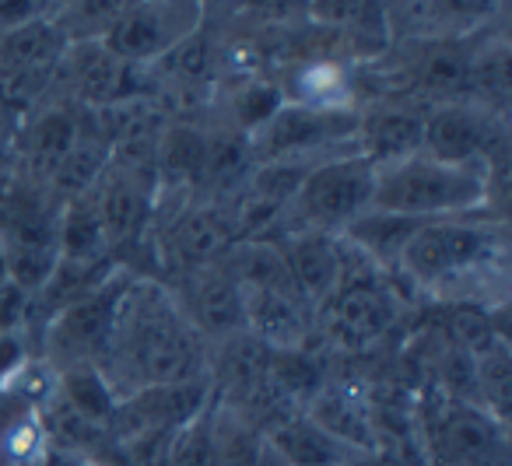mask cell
Here are the masks:
<instances>
[{
	"label": "cell",
	"mask_w": 512,
	"mask_h": 466,
	"mask_svg": "<svg viewBox=\"0 0 512 466\" xmlns=\"http://www.w3.org/2000/svg\"><path fill=\"white\" fill-rule=\"evenodd\" d=\"M207 351L211 347L179 312L172 291L151 274H130L99 372L123 400L137 389L204 382Z\"/></svg>",
	"instance_id": "obj_2"
},
{
	"label": "cell",
	"mask_w": 512,
	"mask_h": 466,
	"mask_svg": "<svg viewBox=\"0 0 512 466\" xmlns=\"http://www.w3.org/2000/svg\"><path fill=\"white\" fill-rule=\"evenodd\" d=\"M418 225L421 221L404 218V214H390V211H379V207H369L362 218H355L348 228H344L341 239L348 242L358 256H365L372 267L393 274L407 239L418 232Z\"/></svg>",
	"instance_id": "obj_16"
},
{
	"label": "cell",
	"mask_w": 512,
	"mask_h": 466,
	"mask_svg": "<svg viewBox=\"0 0 512 466\" xmlns=\"http://www.w3.org/2000/svg\"><path fill=\"white\" fill-rule=\"evenodd\" d=\"M376 165L365 162L355 148L334 151L306 169L299 179L285 214L281 232H334L341 235L355 218L372 207Z\"/></svg>",
	"instance_id": "obj_6"
},
{
	"label": "cell",
	"mask_w": 512,
	"mask_h": 466,
	"mask_svg": "<svg viewBox=\"0 0 512 466\" xmlns=\"http://www.w3.org/2000/svg\"><path fill=\"white\" fill-rule=\"evenodd\" d=\"M505 172L481 165H453L425 151L376 169L372 207L414 221L460 218V214H502L495 207ZM505 218V214H502Z\"/></svg>",
	"instance_id": "obj_3"
},
{
	"label": "cell",
	"mask_w": 512,
	"mask_h": 466,
	"mask_svg": "<svg viewBox=\"0 0 512 466\" xmlns=\"http://www.w3.org/2000/svg\"><path fill=\"white\" fill-rule=\"evenodd\" d=\"M53 95L88 109V113H102V109H113L120 102L151 95V71L123 60L102 39L71 43L60 57Z\"/></svg>",
	"instance_id": "obj_8"
},
{
	"label": "cell",
	"mask_w": 512,
	"mask_h": 466,
	"mask_svg": "<svg viewBox=\"0 0 512 466\" xmlns=\"http://www.w3.org/2000/svg\"><path fill=\"white\" fill-rule=\"evenodd\" d=\"M411 421L428 466H509V421L484 403L421 386Z\"/></svg>",
	"instance_id": "obj_5"
},
{
	"label": "cell",
	"mask_w": 512,
	"mask_h": 466,
	"mask_svg": "<svg viewBox=\"0 0 512 466\" xmlns=\"http://www.w3.org/2000/svg\"><path fill=\"white\" fill-rule=\"evenodd\" d=\"M134 0H53L50 18L67 43H95L113 32Z\"/></svg>",
	"instance_id": "obj_17"
},
{
	"label": "cell",
	"mask_w": 512,
	"mask_h": 466,
	"mask_svg": "<svg viewBox=\"0 0 512 466\" xmlns=\"http://www.w3.org/2000/svg\"><path fill=\"white\" fill-rule=\"evenodd\" d=\"M509 116H498L477 102L456 99L432 106L425 113L421 151L453 165H481L505 172V144H509Z\"/></svg>",
	"instance_id": "obj_9"
},
{
	"label": "cell",
	"mask_w": 512,
	"mask_h": 466,
	"mask_svg": "<svg viewBox=\"0 0 512 466\" xmlns=\"http://www.w3.org/2000/svg\"><path fill=\"white\" fill-rule=\"evenodd\" d=\"M341 466H372V459L369 456H351V459H344Z\"/></svg>",
	"instance_id": "obj_21"
},
{
	"label": "cell",
	"mask_w": 512,
	"mask_h": 466,
	"mask_svg": "<svg viewBox=\"0 0 512 466\" xmlns=\"http://www.w3.org/2000/svg\"><path fill=\"white\" fill-rule=\"evenodd\" d=\"M50 8L53 0H0V32L32 22V18L50 15Z\"/></svg>",
	"instance_id": "obj_20"
},
{
	"label": "cell",
	"mask_w": 512,
	"mask_h": 466,
	"mask_svg": "<svg viewBox=\"0 0 512 466\" xmlns=\"http://www.w3.org/2000/svg\"><path fill=\"white\" fill-rule=\"evenodd\" d=\"M393 274L439 309L502 312L509 302V228L502 214L421 221Z\"/></svg>",
	"instance_id": "obj_1"
},
{
	"label": "cell",
	"mask_w": 512,
	"mask_h": 466,
	"mask_svg": "<svg viewBox=\"0 0 512 466\" xmlns=\"http://www.w3.org/2000/svg\"><path fill=\"white\" fill-rule=\"evenodd\" d=\"M407 295L411 291L397 274H386L358 256L334 295L316 309V347L337 354L379 351L404 326Z\"/></svg>",
	"instance_id": "obj_4"
},
{
	"label": "cell",
	"mask_w": 512,
	"mask_h": 466,
	"mask_svg": "<svg viewBox=\"0 0 512 466\" xmlns=\"http://www.w3.org/2000/svg\"><path fill=\"white\" fill-rule=\"evenodd\" d=\"M260 466H281V463H278V459L271 456V452H264V463H260Z\"/></svg>",
	"instance_id": "obj_22"
},
{
	"label": "cell",
	"mask_w": 512,
	"mask_h": 466,
	"mask_svg": "<svg viewBox=\"0 0 512 466\" xmlns=\"http://www.w3.org/2000/svg\"><path fill=\"white\" fill-rule=\"evenodd\" d=\"M306 22L337 36L355 60H376L390 50L386 0H306Z\"/></svg>",
	"instance_id": "obj_14"
},
{
	"label": "cell",
	"mask_w": 512,
	"mask_h": 466,
	"mask_svg": "<svg viewBox=\"0 0 512 466\" xmlns=\"http://www.w3.org/2000/svg\"><path fill=\"white\" fill-rule=\"evenodd\" d=\"M207 25L204 0H134L102 43L137 67H158Z\"/></svg>",
	"instance_id": "obj_10"
},
{
	"label": "cell",
	"mask_w": 512,
	"mask_h": 466,
	"mask_svg": "<svg viewBox=\"0 0 512 466\" xmlns=\"http://www.w3.org/2000/svg\"><path fill=\"white\" fill-rule=\"evenodd\" d=\"M278 242L285 249V263L295 288L316 316V309L334 295L351 263L358 260V253L334 232H281Z\"/></svg>",
	"instance_id": "obj_12"
},
{
	"label": "cell",
	"mask_w": 512,
	"mask_h": 466,
	"mask_svg": "<svg viewBox=\"0 0 512 466\" xmlns=\"http://www.w3.org/2000/svg\"><path fill=\"white\" fill-rule=\"evenodd\" d=\"M425 113L428 109L400 99H369L365 106H358L355 151L376 169L418 155L421 134H425Z\"/></svg>",
	"instance_id": "obj_13"
},
{
	"label": "cell",
	"mask_w": 512,
	"mask_h": 466,
	"mask_svg": "<svg viewBox=\"0 0 512 466\" xmlns=\"http://www.w3.org/2000/svg\"><path fill=\"white\" fill-rule=\"evenodd\" d=\"M432 32L442 36H477L498 29L505 15V0H428Z\"/></svg>",
	"instance_id": "obj_18"
},
{
	"label": "cell",
	"mask_w": 512,
	"mask_h": 466,
	"mask_svg": "<svg viewBox=\"0 0 512 466\" xmlns=\"http://www.w3.org/2000/svg\"><path fill=\"white\" fill-rule=\"evenodd\" d=\"M264 445L281 466H341L344 459L358 456L355 449L334 438L306 410H292L281 421L264 428Z\"/></svg>",
	"instance_id": "obj_15"
},
{
	"label": "cell",
	"mask_w": 512,
	"mask_h": 466,
	"mask_svg": "<svg viewBox=\"0 0 512 466\" xmlns=\"http://www.w3.org/2000/svg\"><path fill=\"white\" fill-rule=\"evenodd\" d=\"M239 15L253 18L264 25H295L306 22V0H232Z\"/></svg>",
	"instance_id": "obj_19"
},
{
	"label": "cell",
	"mask_w": 512,
	"mask_h": 466,
	"mask_svg": "<svg viewBox=\"0 0 512 466\" xmlns=\"http://www.w3.org/2000/svg\"><path fill=\"white\" fill-rule=\"evenodd\" d=\"M130 274H134L130 267H116L109 277H102L99 284H92L78 298L60 305L53 316L43 319V326L32 337V347H36V358L53 375L71 372V368L102 365L109 337H113L116 305H120Z\"/></svg>",
	"instance_id": "obj_7"
},
{
	"label": "cell",
	"mask_w": 512,
	"mask_h": 466,
	"mask_svg": "<svg viewBox=\"0 0 512 466\" xmlns=\"http://www.w3.org/2000/svg\"><path fill=\"white\" fill-rule=\"evenodd\" d=\"M162 284L172 291L179 312L190 319V326L204 337L207 347L246 333L242 288L225 260L186 270V274L172 277V281H162Z\"/></svg>",
	"instance_id": "obj_11"
},
{
	"label": "cell",
	"mask_w": 512,
	"mask_h": 466,
	"mask_svg": "<svg viewBox=\"0 0 512 466\" xmlns=\"http://www.w3.org/2000/svg\"><path fill=\"white\" fill-rule=\"evenodd\" d=\"M0 466H4V459H0Z\"/></svg>",
	"instance_id": "obj_23"
}]
</instances>
